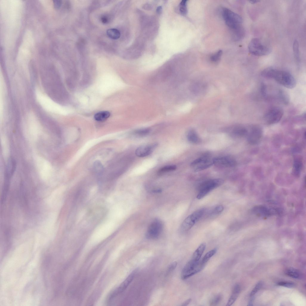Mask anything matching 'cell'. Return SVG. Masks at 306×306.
Here are the masks:
<instances>
[{
    "instance_id": "6da1fadb",
    "label": "cell",
    "mask_w": 306,
    "mask_h": 306,
    "mask_svg": "<svg viewBox=\"0 0 306 306\" xmlns=\"http://www.w3.org/2000/svg\"><path fill=\"white\" fill-rule=\"evenodd\" d=\"M261 74L264 77L273 79L279 84L289 89L293 88L296 85V82L294 76L285 71L269 67L263 70Z\"/></svg>"
},
{
    "instance_id": "7a4b0ae2",
    "label": "cell",
    "mask_w": 306,
    "mask_h": 306,
    "mask_svg": "<svg viewBox=\"0 0 306 306\" xmlns=\"http://www.w3.org/2000/svg\"><path fill=\"white\" fill-rule=\"evenodd\" d=\"M249 52L252 54L257 56L267 55L270 53L271 48L264 44L258 38L251 39L248 45Z\"/></svg>"
},
{
    "instance_id": "3957f363",
    "label": "cell",
    "mask_w": 306,
    "mask_h": 306,
    "mask_svg": "<svg viewBox=\"0 0 306 306\" xmlns=\"http://www.w3.org/2000/svg\"><path fill=\"white\" fill-rule=\"evenodd\" d=\"M204 266L201 261H195L190 259L183 269L181 277L183 280H185L201 271Z\"/></svg>"
},
{
    "instance_id": "277c9868",
    "label": "cell",
    "mask_w": 306,
    "mask_h": 306,
    "mask_svg": "<svg viewBox=\"0 0 306 306\" xmlns=\"http://www.w3.org/2000/svg\"><path fill=\"white\" fill-rule=\"evenodd\" d=\"M222 16L226 24L231 29L241 25L243 22L240 16L227 8L223 9Z\"/></svg>"
},
{
    "instance_id": "5b68a950",
    "label": "cell",
    "mask_w": 306,
    "mask_h": 306,
    "mask_svg": "<svg viewBox=\"0 0 306 306\" xmlns=\"http://www.w3.org/2000/svg\"><path fill=\"white\" fill-rule=\"evenodd\" d=\"M224 182V180L221 178L210 179L204 182L200 186L197 198L201 199L211 191L222 185Z\"/></svg>"
},
{
    "instance_id": "8992f818",
    "label": "cell",
    "mask_w": 306,
    "mask_h": 306,
    "mask_svg": "<svg viewBox=\"0 0 306 306\" xmlns=\"http://www.w3.org/2000/svg\"><path fill=\"white\" fill-rule=\"evenodd\" d=\"M284 113L283 109L278 106L273 107L269 109L265 114L264 120L267 124L271 125L278 122L281 120Z\"/></svg>"
},
{
    "instance_id": "52a82bcc",
    "label": "cell",
    "mask_w": 306,
    "mask_h": 306,
    "mask_svg": "<svg viewBox=\"0 0 306 306\" xmlns=\"http://www.w3.org/2000/svg\"><path fill=\"white\" fill-rule=\"evenodd\" d=\"M205 209L202 208L194 212L187 217L182 222L180 229L183 231L190 230L204 215Z\"/></svg>"
},
{
    "instance_id": "ba28073f",
    "label": "cell",
    "mask_w": 306,
    "mask_h": 306,
    "mask_svg": "<svg viewBox=\"0 0 306 306\" xmlns=\"http://www.w3.org/2000/svg\"><path fill=\"white\" fill-rule=\"evenodd\" d=\"M213 164V159L205 155L194 160L190 164L191 166L195 172L206 169Z\"/></svg>"
},
{
    "instance_id": "9c48e42d",
    "label": "cell",
    "mask_w": 306,
    "mask_h": 306,
    "mask_svg": "<svg viewBox=\"0 0 306 306\" xmlns=\"http://www.w3.org/2000/svg\"><path fill=\"white\" fill-rule=\"evenodd\" d=\"M163 229L161 222L158 219L152 221L148 228L146 233V237L150 239H155L160 235Z\"/></svg>"
},
{
    "instance_id": "30bf717a",
    "label": "cell",
    "mask_w": 306,
    "mask_h": 306,
    "mask_svg": "<svg viewBox=\"0 0 306 306\" xmlns=\"http://www.w3.org/2000/svg\"><path fill=\"white\" fill-rule=\"evenodd\" d=\"M213 164L224 167H231L236 164L235 160L228 156L219 157L213 158Z\"/></svg>"
},
{
    "instance_id": "8fae6325",
    "label": "cell",
    "mask_w": 306,
    "mask_h": 306,
    "mask_svg": "<svg viewBox=\"0 0 306 306\" xmlns=\"http://www.w3.org/2000/svg\"><path fill=\"white\" fill-rule=\"evenodd\" d=\"M135 272L134 271L132 272L120 286L111 294L108 298L109 300L112 299L123 292L132 282L135 276Z\"/></svg>"
},
{
    "instance_id": "7c38bea8",
    "label": "cell",
    "mask_w": 306,
    "mask_h": 306,
    "mask_svg": "<svg viewBox=\"0 0 306 306\" xmlns=\"http://www.w3.org/2000/svg\"><path fill=\"white\" fill-rule=\"evenodd\" d=\"M157 146V143H153L140 146L136 149L135 154L139 157H146L150 154Z\"/></svg>"
},
{
    "instance_id": "4fadbf2b",
    "label": "cell",
    "mask_w": 306,
    "mask_h": 306,
    "mask_svg": "<svg viewBox=\"0 0 306 306\" xmlns=\"http://www.w3.org/2000/svg\"><path fill=\"white\" fill-rule=\"evenodd\" d=\"M262 136V131L261 128L257 126H253L250 130L248 140L250 143L256 144L260 141Z\"/></svg>"
},
{
    "instance_id": "5bb4252c",
    "label": "cell",
    "mask_w": 306,
    "mask_h": 306,
    "mask_svg": "<svg viewBox=\"0 0 306 306\" xmlns=\"http://www.w3.org/2000/svg\"><path fill=\"white\" fill-rule=\"evenodd\" d=\"M16 167V162L13 158L9 160L6 167L5 176V182L8 183L10 178L14 173Z\"/></svg>"
},
{
    "instance_id": "9a60e30c",
    "label": "cell",
    "mask_w": 306,
    "mask_h": 306,
    "mask_svg": "<svg viewBox=\"0 0 306 306\" xmlns=\"http://www.w3.org/2000/svg\"><path fill=\"white\" fill-rule=\"evenodd\" d=\"M240 290L241 287L240 285L238 284H235L232 290L231 295L226 305V306H231L234 303L239 295Z\"/></svg>"
},
{
    "instance_id": "2e32d148",
    "label": "cell",
    "mask_w": 306,
    "mask_h": 306,
    "mask_svg": "<svg viewBox=\"0 0 306 306\" xmlns=\"http://www.w3.org/2000/svg\"><path fill=\"white\" fill-rule=\"evenodd\" d=\"M186 137L188 140L192 143L197 144L200 143L201 141L196 132L193 129H190L188 131Z\"/></svg>"
},
{
    "instance_id": "e0dca14e",
    "label": "cell",
    "mask_w": 306,
    "mask_h": 306,
    "mask_svg": "<svg viewBox=\"0 0 306 306\" xmlns=\"http://www.w3.org/2000/svg\"><path fill=\"white\" fill-rule=\"evenodd\" d=\"M206 247L205 243L201 244L194 252L191 259L196 261H199Z\"/></svg>"
},
{
    "instance_id": "ac0fdd59",
    "label": "cell",
    "mask_w": 306,
    "mask_h": 306,
    "mask_svg": "<svg viewBox=\"0 0 306 306\" xmlns=\"http://www.w3.org/2000/svg\"><path fill=\"white\" fill-rule=\"evenodd\" d=\"M232 30L233 38L236 40L241 39L245 35V30L241 25L234 28L231 29Z\"/></svg>"
},
{
    "instance_id": "d6986e66",
    "label": "cell",
    "mask_w": 306,
    "mask_h": 306,
    "mask_svg": "<svg viewBox=\"0 0 306 306\" xmlns=\"http://www.w3.org/2000/svg\"><path fill=\"white\" fill-rule=\"evenodd\" d=\"M110 113L107 111H102L96 113L94 119L98 121H103L107 120L110 116Z\"/></svg>"
},
{
    "instance_id": "ffe728a7",
    "label": "cell",
    "mask_w": 306,
    "mask_h": 306,
    "mask_svg": "<svg viewBox=\"0 0 306 306\" xmlns=\"http://www.w3.org/2000/svg\"><path fill=\"white\" fill-rule=\"evenodd\" d=\"M302 166V162L301 160L298 158L296 159L293 164V173L296 176L300 175Z\"/></svg>"
},
{
    "instance_id": "44dd1931",
    "label": "cell",
    "mask_w": 306,
    "mask_h": 306,
    "mask_svg": "<svg viewBox=\"0 0 306 306\" xmlns=\"http://www.w3.org/2000/svg\"><path fill=\"white\" fill-rule=\"evenodd\" d=\"M286 274L292 278L299 279L301 277V274L298 270L293 268L287 269L285 271Z\"/></svg>"
},
{
    "instance_id": "7402d4cb",
    "label": "cell",
    "mask_w": 306,
    "mask_h": 306,
    "mask_svg": "<svg viewBox=\"0 0 306 306\" xmlns=\"http://www.w3.org/2000/svg\"><path fill=\"white\" fill-rule=\"evenodd\" d=\"M176 166L174 165L166 166L159 169L157 172V174L161 175L166 173L174 171L176 169Z\"/></svg>"
},
{
    "instance_id": "603a6c76",
    "label": "cell",
    "mask_w": 306,
    "mask_h": 306,
    "mask_svg": "<svg viewBox=\"0 0 306 306\" xmlns=\"http://www.w3.org/2000/svg\"><path fill=\"white\" fill-rule=\"evenodd\" d=\"M247 133L246 129L241 126L237 127L234 128L231 132L232 135L234 136H242Z\"/></svg>"
},
{
    "instance_id": "cb8c5ba5",
    "label": "cell",
    "mask_w": 306,
    "mask_h": 306,
    "mask_svg": "<svg viewBox=\"0 0 306 306\" xmlns=\"http://www.w3.org/2000/svg\"><path fill=\"white\" fill-rule=\"evenodd\" d=\"M217 249L215 248L206 253L201 261L202 264L205 266L209 259L216 253Z\"/></svg>"
},
{
    "instance_id": "d4e9b609",
    "label": "cell",
    "mask_w": 306,
    "mask_h": 306,
    "mask_svg": "<svg viewBox=\"0 0 306 306\" xmlns=\"http://www.w3.org/2000/svg\"><path fill=\"white\" fill-rule=\"evenodd\" d=\"M107 34L110 38L114 39H119L120 35L119 31L115 28H111L108 30Z\"/></svg>"
},
{
    "instance_id": "484cf974",
    "label": "cell",
    "mask_w": 306,
    "mask_h": 306,
    "mask_svg": "<svg viewBox=\"0 0 306 306\" xmlns=\"http://www.w3.org/2000/svg\"><path fill=\"white\" fill-rule=\"evenodd\" d=\"M223 206L221 205H217L210 210L209 215L210 217H214L220 214L224 210Z\"/></svg>"
},
{
    "instance_id": "4316f807",
    "label": "cell",
    "mask_w": 306,
    "mask_h": 306,
    "mask_svg": "<svg viewBox=\"0 0 306 306\" xmlns=\"http://www.w3.org/2000/svg\"><path fill=\"white\" fill-rule=\"evenodd\" d=\"M150 131L149 128H143L136 130L134 131L133 134L137 136H144L148 134Z\"/></svg>"
},
{
    "instance_id": "83f0119b",
    "label": "cell",
    "mask_w": 306,
    "mask_h": 306,
    "mask_svg": "<svg viewBox=\"0 0 306 306\" xmlns=\"http://www.w3.org/2000/svg\"><path fill=\"white\" fill-rule=\"evenodd\" d=\"M293 50L295 58L297 61L299 60V45L297 40H295L293 44Z\"/></svg>"
},
{
    "instance_id": "f1b7e54d",
    "label": "cell",
    "mask_w": 306,
    "mask_h": 306,
    "mask_svg": "<svg viewBox=\"0 0 306 306\" xmlns=\"http://www.w3.org/2000/svg\"><path fill=\"white\" fill-rule=\"evenodd\" d=\"M187 1L186 0H182L179 4L180 12L183 15H186L187 13Z\"/></svg>"
},
{
    "instance_id": "f546056e",
    "label": "cell",
    "mask_w": 306,
    "mask_h": 306,
    "mask_svg": "<svg viewBox=\"0 0 306 306\" xmlns=\"http://www.w3.org/2000/svg\"><path fill=\"white\" fill-rule=\"evenodd\" d=\"M222 298V296L220 294L215 296L210 301V305L211 306H216L221 301Z\"/></svg>"
},
{
    "instance_id": "4dcf8cb0",
    "label": "cell",
    "mask_w": 306,
    "mask_h": 306,
    "mask_svg": "<svg viewBox=\"0 0 306 306\" xmlns=\"http://www.w3.org/2000/svg\"><path fill=\"white\" fill-rule=\"evenodd\" d=\"M222 53V51L221 50L218 51L211 56L210 58L211 60L214 62H217L220 59Z\"/></svg>"
},
{
    "instance_id": "1f68e13d",
    "label": "cell",
    "mask_w": 306,
    "mask_h": 306,
    "mask_svg": "<svg viewBox=\"0 0 306 306\" xmlns=\"http://www.w3.org/2000/svg\"><path fill=\"white\" fill-rule=\"evenodd\" d=\"M263 284L261 281L258 282L253 289L250 293V297H253L260 290Z\"/></svg>"
},
{
    "instance_id": "d6a6232c",
    "label": "cell",
    "mask_w": 306,
    "mask_h": 306,
    "mask_svg": "<svg viewBox=\"0 0 306 306\" xmlns=\"http://www.w3.org/2000/svg\"><path fill=\"white\" fill-rule=\"evenodd\" d=\"M278 285L279 286H283L285 287L291 288L294 286V284L292 282H289L281 281L278 283Z\"/></svg>"
},
{
    "instance_id": "836d02e7",
    "label": "cell",
    "mask_w": 306,
    "mask_h": 306,
    "mask_svg": "<svg viewBox=\"0 0 306 306\" xmlns=\"http://www.w3.org/2000/svg\"><path fill=\"white\" fill-rule=\"evenodd\" d=\"M177 265V262L174 261L172 263L168 266L167 269V272L169 273L173 270L176 267Z\"/></svg>"
},
{
    "instance_id": "e575fe53",
    "label": "cell",
    "mask_w": 306,
    "mask_h": 306,
    "mask_svg": "<svg viewBox=\"0 0 306 306\" xmlns=\"http://www.w3.org/2000/svg\"><path fill=\"white\" fill-rule=\"evenodd\" d=\"M54 3L55 7L57 8L59 7L61 4V2L60 1H55Z\"/></svg>"
},
{
    "instance_id": "d590c367",
    "label": "cell",
    "mask_w": 306,
    "mask_h": 306,
    "mask_svg": "<svg viewBox=\"0 0 306 306\" xmlns=\"http://www.w3.org/2000/svg\"><path fill=\"white\" fill-rule=\"evenodd\" d=\"M191 301V299L189 298L184 302L181 305L183 306H187L190 303Z\"/></svg>"
},
{
    "instance_id": "8d00e7d4",
    "label": "cell",
    "mask_w": 306,
    "mask_h": 306,
    "mask_svg": "<svg viewBox=\"0 0 306 306\" xmlns=\"http://www.w3.org/2000/svg\"><path fill=\"white\" fill-rule=\"evenodd\" d=\"M101 21L104 23H106L108 21L107 18L105 16H103L101 18Z\"/></svg>"
},
{
    "instance_id": "74e56055",
    "label": "cell",
    "mask_w": 306,
    "mask_h": 306,
    "mask_svg": "<svg viewBox=\"0 0 306 306\" xmlns=\"http://www.w3.org/2000/svg\"><path fill=\"white\" fill-rule=\"evenodd\" d=\"M162 10V7L161 6L158 7L157 9V12L158 13H160Z\"/></svg>"
},
{
    "instance_id": "f35d334b",
    "label": "cell",
    "mask_w": 306,
    "mask_h": 306,
    "mask_svg": "<svg viewBox=\"0 0 306 306\" xmlns=\"http://www.w3.org/2000/svg\"><path fill=\"white\" fill-rule=\"evenodd\" d=\"M252 4H255L256 3L260 1L258 0H252L249 1Z\"/></svg>"
}]
</instances>
